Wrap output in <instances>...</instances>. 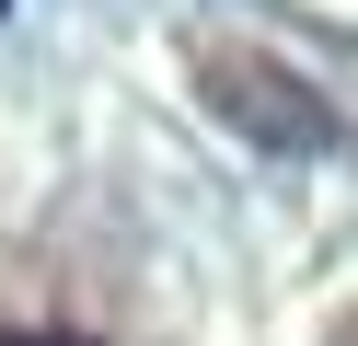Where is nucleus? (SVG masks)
Wrapping results in <instances>:
<instances>
[{
    "mask_svg": "<svg viewBox=\"0 0 358 346\" xmlns=\"http://www.w3.org/2000/svg\"><path fill=\"white\" fill-rule=\"evenodd\" d=\"M0 346H93V335H58V323H35V335H0Z\"/></svg>",
    "mask_w": 358,
    "mask_h": 346,
    "instance_id": "nucleus-1",
    "label": "nucleus"
}]
</instances>
